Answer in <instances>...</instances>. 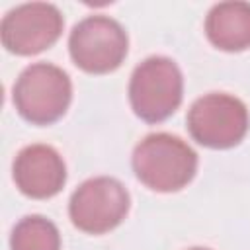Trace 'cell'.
<instances>
[{"label": "cell", "instance_id": "5", "mask_svg": "<svg viewBox=\"0 0 250 250\" xmlns=\"http://www.w3.org/2000/svg\"><path fill=\"white\" fill-rule=\"evenodd\" d=\"M129 39L125 29L107 16H88L74 25L68 51L74 64L92 74L115 70L127 57Z\"/></svg>", "mask_w": 250, "mask_h": 250}, {"label": "cell", "instance_id": "7", "mask_svg": "<svg viewBox=\"0 0 250 250\" xmlns=\"http://www.w3.org/2000/svg\"><path fill=\"white\" fill-rule=\"evenodd\" d=\"M62 14L47 2H29L10 10L0 23L2 45L14 55H37L62 33Z\"/></svg>", "mask_w": 250, "mask_h": 250}, {"label": "cell", "instance_id": "3", "mask_svg": "<svg viewBox=\"0 0 250 250\" xmlns=\"http://www.w3.org/2000/svg\"><path fill=\"white\" fill-rule=\"evenodd\" d=\"M184 78L168 57H148L131 74L129 102L137 117L146 123L168 119L182 104Z\"/></svg>", "mask_w": 250, "mask_h": 250}, {"label": "cell", "instance_id": "8", "mask_svg": "<svg viewBox=\"0 0 250 250\" xmlns=\"http://www.w3.org/2000/svg\"><path fill=\"white\" fill-rule=\"evenodd\" d=\"M14 182L27 197H53L66 182L64 160L49 145H29L21 148L14 160Z\"/></svg>", "mask_w": 250, "mask_h": 250}, {"label": "cell", "instance_id": "11", "mask_svg": "<svg viewBox=\"0 0 250 250\" xmlns=\"http://www.w3.org/2000/svg\"><path fill=\"white\" fill-rule=\"evenodd\" d=\"M189 250H209V248H189Z\"/></svg>", "mask_w": 250, "mask_h": 250}, {"label": "cell", "instance_id": "10", "mask_svg": "<svg viewBox=\"0 0 250 250\" xmlns=\"http://www.w3.org/2000/svg\"><path fill=\"white\" fill-rule=\"evenodd\" d=\"M10 246L12 250H61V234L49 219L29 215L14 227Z\"/></svg>", "mask_w": 250, "mask_h": 250}, {"label": "cell", "instance_id": "9", "mask_svg": "<svg viewBox=\"0 0 250 250\" xmlns=\"http://www.w3.org/2000/svg\"><path fill=\"white\" fill-rule=\"evenodd\" d=\"M205 33L209 41L229 53L250 47V4L248 2H221L211 8L205 20Z\"/></svg>", "mask_w": 250, "mask_h": 250}, {"label": "cell", "instance_id": "1", "mask_svg": "<svg viewBox=\"0 0 250 250\" xmlns=\"http://www.w3.org/2000/svg\"><path fill=\"white\" fill-rule=\"evenodd\" d=\"M135 176L150 189L170 193L186 188L197 172L193 148L170 133H152L133 150Z\"/></svg>", "mask_w": 250, "mask_h": 250}, {"label": "cell", "instance_id": "4", "mask_svg": "<svg viewBox=\"0 0 250 250\" xmlns=\"http://www.w3.org/2000/svg\"><path fill=\"white\" fill-rule=\"evenodd\" d=\"M246 105L229 94H207L195 100L188 111V131L207 148L236 146L248 133Z\"/></svg>", "mask_w": 250, "mask_h": 250}, {"label": "cell", "instance_id": "2", "mask_svg": "<svg viewBox=\"0 0 250 250\" xmlns=\"http://www.w3.org/2000/svg\"><path fill=\"white\" fill-rule=\"evenodd\" d=\"M72 100L68 74L49 62L29 64L14 84V105L18 113L33 125L59 121Z\"/></svg>", "mask_w": 250, "mask_h": 250}, {"label": "cell", "instance_id": "6", "mask_svg": "<svg viewBox=\"0 0 250 250\" xmlns=\"http://www.w3.org/2000/svg\"><path fill=\"white\" fill-rule=\"evenodd\" d=\"M129 211V191L109 176L90 178L72 193L68 215L76 229L88 234H104L115 229Z\"/></svg>", "mask_w": 250, "mask_h": 250}]
</instances>
